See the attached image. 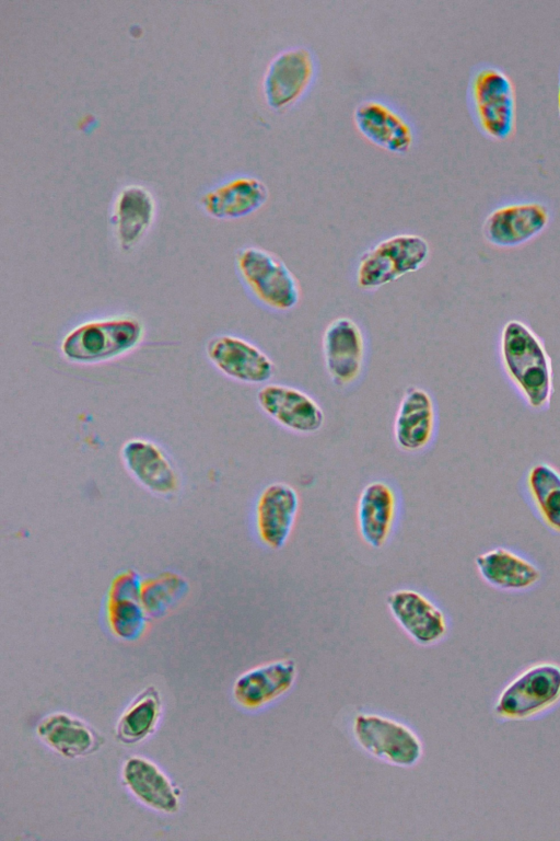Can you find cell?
I'll use <instances>...</instances> for the list:
<instances>
[{
    "mask_svg": "<svg viewBox=\"0 0 560 841\" xmlns=\"http://www.w3.org/2000/svg\"><path fill=\"white\" fill-rule=\"evenodd\" d=\"M502 369L525 404L533 411L549 407L553 394L550 356L541 338L525 322L509 320L499 337Z\"/></svg>",
    "mask_w": 560,
    "mask_h": 841,
    "instance_id": "1",
    "label": "cell"
},
{
    "mask_svg": "<svg viewBox=\"0 0 560 841\" xmlns=\"http://www.w3.org/2000/svg\"><path fill=\"white\" fill-rule=\"evenodd\" d=\"M143 322L131 314H118L83 321L61 338L62 358L74 365H98L118 359L142 343Z\"/></svg>",
    "mask_w": 560,
    "mask_h": 841,
    "instance_id": "2",
    "label": "cell"
},
{
    "mask_svg": "<svg viewBox=\"0 0 560 841\" xmlns=\"http://www.w3.org/2000/svg\"><path fill=\"white\" fill-rule=\"evenodd\" d=\"M471 118L481 134L493 140L512 136L516 122L515 89L510 76L491 64L476 66L467 84Z\"/></svg>",
    "mask_w": 560,
    "mask_h": 841,
    "instance_id": "3",
    "label": "cell"
},
{
    "mask_svg": "<svg viewBox=\"0 0 560 841\" xmlns=\"http://www.w3.org/2000/svg\"><path fill=\"white\" fill-rule=\"evenodd\" d=\"M235 267L243 285L261 306L284 312L299 303L298 279L277 254L255 245L243 246L235 254Z\"/></svg>",
    "mask_w": 560,
    "mask_h": 841,
    "instance_id": "4",
    "label": "cell"
},
{
    "mask_svg": "<svg viewBox=\"0 0 560 841\" xmlns=\"http://www.w3.org/2000/svg\"><path fill=\"white\" fill-rule=\"evenodd\" d=\"M430 244L421 235L399 233L387 237L366 251L357 264L355 283L362 290H376L415 273L430 257Z\"/></svg>",
    "mask_w": 560,
    "mask_h": 841,
    "instance_id": "5",
    "label": "cell"
},
{
    "mask_svg": "<svg viewBox=\"0 0 560 841\" xmlns=\"http://www.w3.org/2000/svg\"><path fill=\"white\" fill-rule=\"evenodd\" d=\"M351 731L364 752L387 764L411 768L423 756L419 735L406 723L387 715L360 712L353 717Z\"/></svg>",
    "mask_w": 560,
    "mask_h": 841,
    "instance_id": "6",
    "label": "cell"
},
{
    "mask_svg": "<svg viewBox=\"0 0 560 841\" xmlns=\"http://www.w3.org/2000/svg\"><path fill=\"white\" fill-rule=\"evenodd\" d=\"M560 702V666L553 663L533 665L500 692L493 712L504 721L537 717Z\"/></svg>",
    "mask_w": 560,
    "mask_h": 841,
    "instance_id": "7",
    "label": "cell"
},
{
    "mask_svg": "<svg viewBox=\"0 0 560 841\" xmlns=\"http://www.w3.org/2000/svg\"><path fill=\"white\" fill-rule=\"evenodd\" d=\"M317 71L314 54L305 46L278 53L268 64L262 78V95L267 106L284 112L310 90Z\"/></svg>",
    "mask_w": 560,
    "mask_h": 841,
    "instance_id": "8",
    "label": "cell"
},
{
    "mask_svg": "<svg viewBox=\"0 0 560 841\" xmlns=\"http://www.w3.org/2000/svg\"><path fill=\"white\" fill-rule=\"evenodd\" d=\"M550 209L539 200L522 199L494 207L482 223L483 239L491 245L511 249L538 237L550 223Z\"/></svg>",
    "mask_w": 560,
    "mask_h": 841,
    "instance_id": "9",
    "label": "cell"
},
{
    "mask_svg": "<svg viewBox=\"0 0 560 841\" xmlns=\"http://www.w3.org/2000/svg\"><path fill=\"white\" fill-rule=\"evenodd\" d=\"M209 362L223 376L245 384H266L275 373L271 358L248 339L217 334L206 344Z\"/></svg>",
    "mask_w": 560,
    "mask_h": 841,
    "instance_id": "10",
    "label": "cell"
},
{
    "mask_svg": "<svg viewBox=\"0 0 560 841\" xmlns=\"http://www.w3.org/2000/svg\"><path fill=\"white\" fill-rule=\"evenodd\" d=\"M322 350L326 371L340 388L353 384L365 360V338L360 325L348 316L334 319L325 329Z\"/></svg>",
    "mask_w": 560,
    "mask_h": 841,
    "instance_id": "11",
    "label": "cell"
},
{
    "mask_svg": "<svg viewBox=\"0 0 560 841\" xmlns=\"http://www.w3.org/2000/svg\"><path fill=\"white\" fill-rule=\"evenodd\" d=\"M387 607L399 627L420 646L435 645L447 635L448 622L444 611L418 590H394L387 597Z\"/></svg>",
    "mask_w": 560,
    "mask_h": 841,
    "instance_id": "12",
    "label": "cell"
},
{
    "mask_svg": "<svg viewBox=\"0 0 560 841\" xmlns=\"http://www.w3.org/2000/svg\"><path fill=\"white\" fill-rule=\"evenodd\" d=\"M260 410L283 428L298 434L318 431L325 422L319 404L306 392L281 383H266L257 392Z\"/></svg>",
    "mask_w": 560,
    "mask_h": 841,
    "instance_id": "13",
    "label": "cell"
},
{
    "mask_svg": "<svg viewBox=\"0 0 560 841\" xmlns=\"http://www.w3.org/2000/svg\"><path fill=\"white\" fill-rule=\"evenodd\" d=\"M298 678V666L291 658H279L255 666L234 681L232 695L246 711H258L285 695Z\"/></svg>",
    "mask_w": 560,
    "mask_h": 841,
    "instance_id": "14",
    "label": "cell"
},
{
    "mask_svg": "<svg viewBox=\"0 0 560 841\" xmlns=\"http://www.w3.org/2000/svg\"><path fill=\"white\" fill-rule=\"evenodd\" d=\"M353 120L368 141L390 153L405 154L415 142L411 124L384 101L368 99L360 102L353 112Z\"/></svg>",
    "mask_w": 560,
    "mask_h": 841,
    "instance_id": "15",
    "label": "cell"
},
{
    "mask_svg": "<svg viewBox=\"0 0 560 841\" xmlns=\"http://www.w3.org/2000/svg\"><path fill=\"white\" fill-rule=\"evenodd\" d=\"M299 506L296 491L287 483L273 482L261 491L255 509V525L265 546L277 551L285 545Z\"/></svg>",
    "mask_w": 560,
    "mask_h": 841,
    "instance_id": "16",
    "label": "cell"
},
{
    "mask_svg": "<svg viewBox=\"0 0 560 841\" xmlns=\"http://www.w3.org/2000/svg\"><path fill=\"white\" fill-rule=\"evenodd\" d=\"M266 184L253 175H235L209 189L201 198L203 211L221 220L240 219L260 209L268 200Z\"/></svg>",
    "mask_w": 560,
    "mask_h": 841,
    "instance_id": "17",
    "label": "cell"
},
{
    "mask_svg": "<svg viewBox=\"0 0 560 841\" xmlns=\"http://www.w3.org/2000/svg\"><path fill=\"white\" fill-rule=\"evenodd\" d=\"M124 785L145 807L162 814H175L180 807V791L152 760L132 756L121 769Z\"/></svg>",
    "mask_w": 560,
    "mask_h": 841,
    "instance_id": "18",
    "label": "cell"
},
{
    "mask_svg": "<svg viewBox=\"0 0 560 841\" xmlns=\"http://www.w3.org/2000/svg\"><path fill=\"white\" fill-rule=\"evenodd\" d=\"M155 200L151 192L139 184H129L117 194L110 222L119 249H135L147 234L155 218Z\"/></svg>",
    "mask_w": 560,
    "mask_h": 841,
    "instance_id": "19",
    "label": "cell"
},
{
    "mask_svg": "<svg viewBox=\"0 0 560 841\" xmlns=\"http://www.w3.org/2000/svg\"><path fill=\"white\" fill-rule=\"evenodd\" d=\"M475 566L485 583L502 591H526L542 578L540 568L532 560L505 546L478 554Z\"/></svg>",
    "mask_w": 560,
    "mask_h": 841,
    "instance_id": "20",
    "label": "cell"
},
{
    "mask_svg": "<svg viewBox=\"0 0 560 841\" xmlns=\"http://www.w3.org/2000/svg\"><path fill=\"white\" fill-rule=\"evenodd\" d=\"M436 426L435 405L430 393L409 387L399 402L394 422L396 445L404 451L424 449L433 439Z\"/></svg>",
    "mask_w": 560,
    "mask_h": 841,
    "instance_id": "21",
    "label": "cell"
},
{
    "mask_svg": "<svg viewBox=\"0 0 560 841\" xmlns=\"http://www.w3.org/2000/svg\"><path fill=\"white\" fill-rule=\"evenodd\" d=\"M141 601V584L133 572L114 578L107 595L106 619L112 633L124 641L137 640L147 625Z\"/></svg>",
    "mask_w": 560,
    "mask_h": 841,
    "instance_id": "22",
    "label": "cell"
},
{
    "mask_svg": "<svg viewBox=\"0 0 560 841\" xmlns=\"http://www.w3.org/2000/svg\"><path fill=\"white\" fill-rule=\"evenodd\" d=\"M38 738L58 754L83 758L96 752L104 739L84 721L65 712L46 715L36 726Z\"/></svg>",
    "mask_w": 560,
    "mask_h": 841,
    "instance_id": "23",
    "label": "cell"
},
{
    "mask_svg": "<svg viewBox=\"0 0 560 841\" xmlns=\"http://www.w3.org/2000/svg\"><path fill=\"white\" fill-rule=\"evenodd\" d=\"M121 458L132 476L151 492L168 495L176 491L177 474L156 443L142 438L130 439L121 448Z\"/></svg>",
    "mask_w": 560,
    "mask_h": 841,
    "instance_id": "24",
    "label": "cell"
},
{
    "mask_svg": "<svg viewBox=\"0 0 560 841\" xmlns=\"http://www.w3.org/2000/svg\"><path fill=\"white\" fill-rule=\"evenodd\" d=\"M396 495L385 482L369 483L357 505V525L361 539L380 549L388 540L396 516Z\"/></svg>",
    "mask_w": 560,
    "mask_h": 841,
    "instance_id": "25",
    "label": "cell"
},
{
    "mask_svg": "<svg viewBox=\"0 0 560 841\" xmlns=\"http://www.w3.org/2000/svg\"><path fill=\"white\" fill-rule=\"evenodd\" d=\"M524 486L540 521L560 534V470L547 462L535 463L525 474Z\"/></svg>",
    "mask_w": 560,
    "mask_h": 841,
    "instance_id": "26",
    "label": "cell"
},
{
    "mask_svg": "<svg viewBox=\"0 0 560 841\" xmlns=\"http://www.w3.org/2000/svg\"><path fill=\"white\" fill-rule=\"evenodd\" d=\"M162 713V698L154 686L144 688L119 716L115 734L125 745L144 740L155 729Z\"/></svg>",
    "mask_w": 560,
    "mask_h": 841,
    "instance_id": "27",
    "label": "cell"
},
{
    "mask_svg": "<svg viewBox=\"0 0 560 841\" xmlns=\"http://www.w3.org/2000/svg\"><path fill=\"white\" fill-rule=\"evenodd\" d=\"M557 107L560 116V69H559L558 84H557Z\"/></svg>",
    "mask_w": 560,
    "mask_h": 841,
    "instance_id": "28",
    "label": "cell"
}]
</instances>
